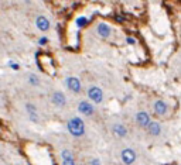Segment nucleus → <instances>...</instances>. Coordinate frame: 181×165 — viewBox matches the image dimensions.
Listing matches in <instances>:
<instances>
[{
  "label": "nucleus",
  "instance_id": "16",
  "mask_svg": "<svg viewBox=\"0 0 181 165\" xmlns=\"http://www.w3.org/2000/svg\"><path fill=\"white\" fill-rule=\"evenodd\" d=\"M86 23H88V20L85 17H79L78 20H76V26L79 27V28H82V27H85L86 26Z\"/></svg>",
  "mask_w": 181,
  "mask_h": 165
},
{
  "label": "nucleus",
  "instance_id": "5",
  "mask_svg": "<svg viewBox=\"0 0 181 165\" xmlns=\"http://www.w3.org/2000/svg\"><path fill=\"white\" fill-rule=\"evenodd\" d=\"M64 83H65V88L74 95H79L82 92V83L79 80V78L74 76V75H69L64 79Z\"/></svg>",
  "mask_w": 181,
  "mask_h": 165
},
{
  "label": "nucleus",
  "instance_id": "15",
  "mask_svg": "<svg viewBox=\"0 0 181 165\" xmlns=\"http://www.w3.org/2000/svg\"><path fill=\"white\" fill-rule=\"evenodd\" d=\"M27 82H28V85L33 86V88H38V86L41 85V79H40V76L36 74H28Z\"/></svg>",
  "mask_w": 181,
  "mask_h": 165
},
{
  "label": "nucleus",
  "instance_id": "8",
  "mask_svg": "<svg viewBox=\"0 0 181 165\" xmlns=\"http://www.w3.org/2000/svg\"><path fill=\"white\" fill-rule=\"evenodd\" d=\"M24 110H25V114H27L28 120H30L31 123H34V124H38L40 123V113H38L37 106L33 105V103H30V102H27L24 105Z\"/></svg>",
  "mask_w": 181,
  "mask_h": 165
},
{
  "label": "nucleus",
  "instance_id": "11",
  "mask_svg": "<svg viewBox=\"0 0 181 165\" xmlns=\"http://www.w3.org/2000/svg\"><path fill=\"white\" fill-rule=\"evenodd\" d=\"M96 34L101 38H103V40H109V38L112 37V27L107 23L101 21V23L96 24Z\"/></svg>",
  "mask_w": 181,
  "mask_h": 165
},
{
  "label": "nucleus",
  "instance_id": "17",
  "mask_svg": "<svg viewBox=\"0 0 181 165\" xmlns=\"http://www.w3.org/2000/svg\"><path fill=\"white\" fill-rule=\"evenodd\" d=\"M89 165H102L101 159L99 158H90L89 159Z\"/></svg>",
  "mask_w": 181,
  "mask_h": 165
},
{
  "label": "nucleus",
  "instance_id": "10",
  "mask_svg": "<svg viewBox=\"0 0 181 165\" xmlns=\"http://www.w3.org/2000/svg\"><path fill=\"white\" fill-rule=\"evenodd\" d=\"M34 23H36L37 30L41 33H47V31H50V28H51V21L47 16H42V14L37 16Z\"/></svg>",
  "mask_w": 181,
  "mask_h": 165
},
{
  "label": "nucleus",
  "instance_id": "1",
  "mask_svg": "<svg viewBox=\"0 0 181 165\" xmlns=\"http://www.w3.org/2000/svg\"><path fill=\"white\" fill-rule=\"evenodd\" d=\"M67 130L75 138H82L86 133V126L81 116H72L67 121Z\"/></svg>",
  "mask_w": 181,
  "mask_h": 165
},
{
  "label": "nucleus",
  "instance_id": "9",
  "mask_svg": "<svg viewBox=\"0 0 181 165\" xmlns=\"http://www.w3.org/2000/svg\"><path fill=\"white\" fill-rule=\"evenodd\" d=\"M51 103L57 109H64L67 106V96H65V93L61 90H54L52 95H51Z\"/></svg>",
  "mask_w": 181,
  "mask_h": 165
},
{
  "label": "nucleus",
  "instance_id": "19",
  "mask_svg": "<svg viewBox=\"0 0 181 165\" xmlns=\"http://www.w3.org/2000/svg\"><path fill=\"white\" fill-rule=\"evenodd\" d=\"M126 43L129 44V45H134V44H136V40H134V38H132V37H127V38H126Z\"/></svg>",
  "mask_w": 181,
  "mask_h": 165
},
{
  "label": "nucleus",
  "instance_id": "14",
  "mask_svg": "<svg viewBox=\"0 0 181 165\" xmlns=\"http://www.w3.org/2000/svg\"><path fill=\"white\" fill-rule=\"evenodd\" d=\"M146 131L150 137H160L161 133H163V126H161L160 121L153 120V121L149 124V127L146 128Z\"/></svg>",
  "mask_w": 181,
  "mask_h": 165
},
{
  "label": "nucleus",
  "instance_id": "2",
  "mask_svg": "<svg viewBox=\"0 0 181 165\" xmlns=\"http://www.w3.org/2000/svg\"><path fill=\"white\" fill-rule=\"evenodd\" d=\"M86 96L88 100L92 102L93 105H102L105 102V92L99 88L98 85H89L86 89Z\"/></svg>",
  "mask_w": 181,
  "mask_h": 165
},
{
  "label": "nucleus",
  "instance_id": "20",
  "mask_svg": "<svg viewBox=\"0 0 181 165\" xmlns=\"http://www.w3.org/2000/svg\"><path fill=\"white\" fill-rule=\"evenodd\" d=\"M8 64H10V66H11V68H13V69H19V65H17L16 62H11V61H10V62H8Z\"/></svg>",
  "mask_w": 181,
  "mask_h": 165
},
{
  "label": "nucleus",
  "instance_id": "3",
  "mask_svg": "<svg viewBox=\"0 0 181 165\" xmlns=\"http://www.w3.org/2000/svg\"><path fill=\"white\" fill-rule=\"evenodd\" d=\"M76 110H78V114L81 117H93L96 113V109H95V105L89 100H81L76 106Z\"/></svg>",
  "mask_w": 181,
  "mask_h": 165
},
{
  "label": "nucleus",
  "instance_id": "18",
  "mask_svg": "<svg viewBox=\"0 0 181 165\" xmlns=\"http://www.w3.org/2000/svg\"><path fill=\"white\" fill-rule=\"evenodd\" d=\"M48 41H50V38H48V37H41V38L38 40V45H41V47L45 45V44H47Z\"/></svg>",
  "mask_w": 181,
  "mask_h": 165
},
{
  "label": "nucleus",
  "instance_id": "13",
  "mask_svg": "<svg viewBox=\"0 0 181 165\" xmlns=\"http://www.w3.org/2000/svg\"><path fill=\"white\" fill-rule=\"evenodd\" d=\"M59 157H61V165H76L75 157L69 148H62Z\"/></svg>",
  "mask_w": 181,
  "mask_h": 165
},
{
  "label": "nucleus",
  "instance_id": "6",
  "mask_svg": "<svg viewBox=\"0 0 181 165\" xmlns=\"http://www.w3.org/2000/svg\"><path fill=\"white\" fill-rule=\"evenodd\" d=\"M137 159V154L133 148L126 147L120 151V161L123 165H133Z\"/></svg>",
  "mask_w": 181,
  "mask_h": 165
},
{
  "label": "nucleus",
  "instance_id": "7",
  "mask_svg": "<svg viewBox=\"0 0 181 165\" xmlns=\"http://www.w3.org/2000/svg\"><path fill=\"white\" fill-rule=\"evenodd\" d=\"M151 121H153L151 117H150L149 111H146V110H139L137 113L134 114V123L140 128H144V130H146Z\"/></svg>",
  "mask_w": 181,
  "mask_h": 165
},
{
  "label": "nucleus",
  "instance_id": "12",
  "mask_svg": "<svg viewBox=\"0 0 181 165\" xmlns=\"http://www.w3.org/2000/svg\"><path fill=\"white\" fill-rule=\"evenodd\" d=\"M110 131H112V134L115 137H118V138H126L127 137V127L120 121L113 123V124L110 126Z\"/></svg>",
  "mask_w": 181,
  "mask_h": 165
},
{
  "label": "nucleus",
  "instance_id": "4",
  "mask_svg": "<svg viewBox=\"0 0 181 165\" xmlns=\"http://www.w3.org/2000/svg\"><path fill=\"white\" fill-rule=\"evenodd\" d=\"M151 110L157 117H166L170 111V106L166 100L163 99H154L151 103Z\"/></svg>",
  "mask_w": 181,
  "mask_h": 165
}]
</instances>
